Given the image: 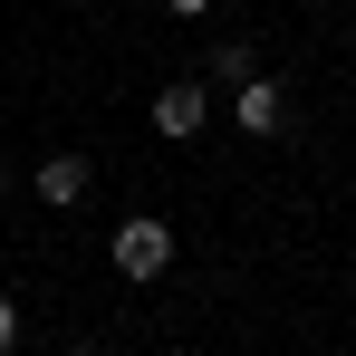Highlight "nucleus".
Wrapping results in <instances>:
<instances>
[{"mask_svg": "<svg viewBox=\"0 0 356 356\" xmlns=\"http://www.w3.org/2000/svg\"><path fill=\"white\" fill-rule=\"evenodd\" d=\"M77 193H87V164L77 154H49L39 164V202H77Z\"/></svg>", "mask_w": 356, "mask_h": 356, "instance_id": "obj_4", "label": "nucleus"}, {"mask_svg": "<svg viewBox=\"0 0 356 356\" xmlns=\"http://www.w3.org/2000/svg\"><path fill=\"white\" fill-rule=\"evenodd\" d=\"M154 125H164V135H193V125H202V87H164V97H154Z\"/></svg>", "mask_w": 356, "mask_h": 356, "instance_id": "obj_3", "label": "nucleus"}, {"mask_svg": "<svg viewBox=\"0 0 356 356\" xmlns=\"http://www.w3.org/2000/svg\"><path fill=\"white\" fill-rule=\"evenodd\" d=\"M164 10H212V0H164Z\"/></svg>", "mask_w": 356, "mask_h": 356, "instance_id": "obj_7", "label": "nucleus"}, {"mask_svg": "<svg viewBox=\"0 0 356 356\" xmlns=\"http://www.w3.org/2000/svg\"><path fill=\"white\" fill-rule=\"evenodd\" d=\"M232 116H241V135H270V125H280V87H270V77H241Z\"/></svg>", "mask_w": 356, "mask_h": 356, "instance_id": "obj_2", "label": "nucleus"}, {"mask_svg": "<svg viewBox=\"0 0 356 356\" xmlns=\"http://www.w3.org/2000/svg\"><path fill=\"white\" fill-rule=\"evenodd\" d=\"M116 270L125 280H164V270H174V232H164V222H125L116 232Z\"/></svg>", "mask_w": 356, "mask_h": 356, "instance_id": "obj_1", "label": "nucleus"}, {"mask_svg": "<svg viewBox=\"0 0 356 356\" xmlns=\"http://www.w3.org/2000/svg\"><path fill=\"white\" fill-rule=\"evenodd\" d=\"M19 347V308H10V298H0V356Z\"/></svg>", "mask_w": 356, "mask_h": 356, "instance_id": "obj_6", "label": "nucleus"}, {"mask_svg": "<svg viewBox=\"0 0 356 356\" xmlns=\"http://www.w3.org/2000/svg\"><path fill=\"white\" fill-rule=\"evenodd\" d=\"M212 77H232V87H241V77H250V49H241V39H222V49H212Z\"/></svg>", "mask_w": 356, "mask_h": 356, "instance_id": "obj_5", "label": "nucleus"}]
</instances>
